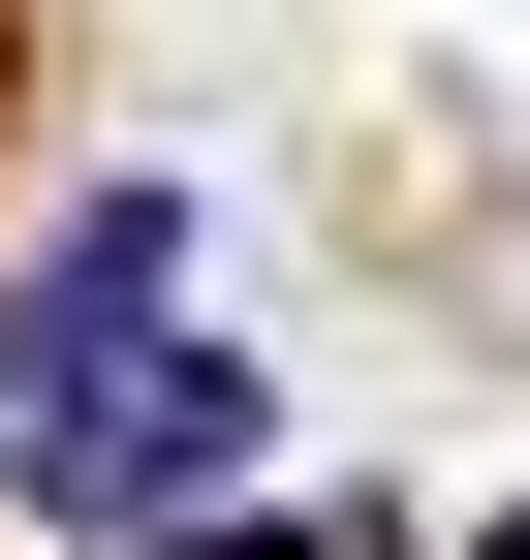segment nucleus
Returning a JSON list of instances; mask_svg holds the SVG:
<instances>
[{"label": "nucleus", "instance_id": "f257e3e1", "mask_svg": "<svg viewBox=\"0 0 530 560\" xmlns=\"http://www.w3.org/2000/svg\"><path fill=\"white\" fill-rule=\"evenodd\" d=\"M250 467H281L250 342H94V374H32V405H0V499H32L62 560H125V529H219Z\"/></svg>", "mask_w": 530, "mask_h": 560}, {"label": "nucleus", "instance_id": "f03ea898", "mask_svg": "<svg viewBox=\"0 0 530 560\" xmlns=\"http://www.w3.org/2000/svg\"><path fill=\"white\" fill-rule=\"evenodd\" d=\"M157 280H187V187H62V219L0 249V405L94 374V342H157Z\"/></svg>", "mask_w": 530, "mask_h": 560}, {"label": "nucleus", "instance_id": "7ed1b4c3", "mask_svg": "<svg viewBox=\"0 0 530 560\" xmlns=\"http://www.w3.org/2000/svg\"><path fill=\"white\" fill-rule=\"evenodd\" d=\"M250 560H406V499H312V529H250Z\"/></svg>", "mask_w": 530, "mask_h": 560}, {"label": "nucleus", "instance_id": "20e7f679", "mask_svg": "<svg viewBox=\"0 0 530 560\" xmlns=\"http://www.w3.org/2000/svg\"><path fill=\"white\" fill-rule=\"evenodd\" d=\"M125 560H219V529H125Z\"/></svg>", "mask_w": 530, "mask_h": 560}, {"label": "nucleus", "instance_id": "39448f33", "mask_svg": "<svg viewBox=\"0 0 530 560\" xmlns=\"http://www.w3.org/2000/svg\"><path fill=\"white\" fill-rule=\"evenodd\" d=\"M469 560H530V499H499V529H469Z\"/></svg>", "mask_w": 530, "mask_h": 560}]
</instances>
